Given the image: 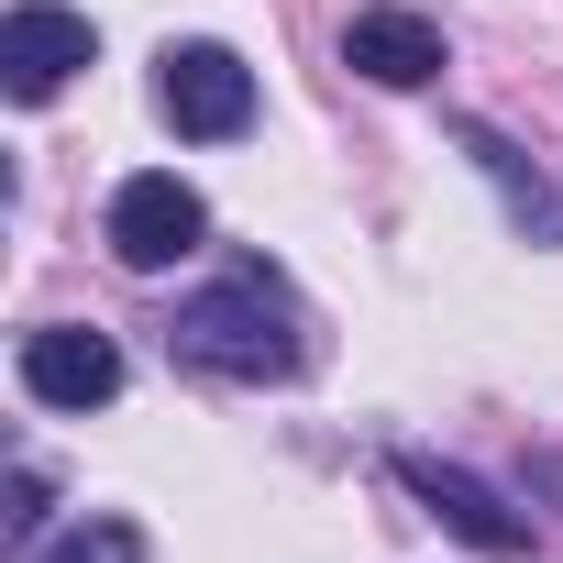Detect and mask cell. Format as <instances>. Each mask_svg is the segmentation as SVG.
I'll list each match as a JSON object with an SVG mask.
<instances>
[{
    "mask_svg": "<svg viewBox=\"0 0 563 563\" xmlns=\"http://www.w3.org/2000/svg\"><path fill=\"white\" fill-rule=\"evenodd\" d=\"M166 343H177V365H199V376H232V387H288L299 365H310V310L288 299V276L276 265H232L221 288H199L177 321H166Z\"/></svg>",
    "mask_w": 563,
    "mask_h": 563,
    "instance_id": "6da1fadb",
    "label": "cell"
},
{
    "mask_svg": "<svg viewBox=\"0 0 563 563\" xmlns=\"http://www.w3.org/2000/svg\"><path fill=\"white\" fill-rule=\"evenodd\" d=\"M155 111L188 144H243L254 133V67L232 45H166L155 56Z\"/></svg>",
    "mask_w": 563,
    "mask_h": 563,
    "instance_id": "7a4b0ae2",
    "label": "cell"
},
{
    "mask_svg": "<svg viewBox=\"0 0 563 563\" xmlns=\"http://www.w3.org/2000/svg\"><path fill=\"white\" fill-rule=\"evenodd\" d=\"M111 254L133 265V276H166L177 254H199V232H210V210H199V188L188 177H166V166H144V177H122L111 188Z\"/></svg>",
    "mask_w": 563,
    "mask_h": 563,
    "instance_id": "3957f363",
    "label": "cell"
},
{
    "mask_svg": "<svg viewBox=\"0 0 563 563\" xmlns=\"http://www.w3.org/2000/svg\"><path fill=\"white\" fill-rule=\"evenodd\" d=\"M89 56H100V23H89V12H67V0H23V12L0 23V89H12L23 111H34V100H56Z\"/></svg>",
    "mask_w": 563,
    "mask_h": 563,
    "instance_id": "277c9868",
    "label": "cell"
},
{
    "mask_svg": "<svg viewBox=\"0 0 563 563\" xmlns=\"http://www.w3.org/2000/svg\"><path fill=\"white\" fill-rule=\"evenodd\" d=\"M23 398L34 409H111L122 398V343L111 332H78V321L23 332Z\"/></svg>",
    "mask_w": 563,
    "mask_h": 563,
    "instance_id": "5b68a950",
    "label": "cell"
},
{
    "mask_svg": "<svg viewBox=\"0 0 563 563\" xmlns=\"http://www.w3.org/2000/svg\"><path fill=\"white\" fill-rule=\"evenodd\" d=\"M398 486H409L453 541H475V552H497V563H508V552H530V519H519L486 475H464V464H442V453H398Z\"/></svg>",
    "mask_w": 563,
    "mask_h": 563,
    "instance_id": "8992f818",
    "label": "cell"
},
{
    "mask_svg": "<svg viewBox=\"0 0 563 563\" xmlns=\"http://www.w3.org/2000/svg\"><path fill=\"white\" fill-rule=\"evenodd\" d=\"M343 67L376 78V89H431V78H442V23H431V12H398V0H376V12L343 23Z\"/></svg>",
    "mask_w": 563,
    "mask_h": 563,
    "instance_id": "52a82bcc",
    "label": "cell"
},
{
    "mask_svg": "<svg viewBox=\"0 0 563 563\" xmlns=\"http://www.w3.org/2000/svg\"><path fill=\"white\" fill-rule=\"evenodd\" d=\"M453 144H464V155L497 177V199H508V221H519V232L563 243V188H552V177H541V166H530V155H519L497 122H475V111H464V122H453Z\"/></svg>",
    "mask_w": 563,
    "mask_h": 563,
    "instance_id": "ba28073f",
    "label": "cell"
},
{
    "mask_svg": "<svg viewBox=\"0 0 563 563\" xmlns=\"http://www.w3.org/2000/svg\"><path fill=\"white\" fill-rule=\"evenodd\" d=\"M34 563H144V530H133V519H78V530L45 541Z\"/></svg>",
    "mask_w": 563,
    "mask_h": 563,
    "instance_id": "9c48e42d",
    "label": "cell"
},
{
    "mask_svg": "<svg viewBox=\"0 0 563 563\" xmlns=\"http://www.w3.org/2000/svg\"><path fill=\"white\" fill-rule=\"evenodd\" d=\"M34 519H45V464L12 475V541H34Z\"/></svg>",
    "mask_w": 563,
    "mask_h": 563,
    "instance_id": "30bf717a",
    "label": "cell"
}]
</instances>
